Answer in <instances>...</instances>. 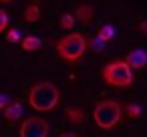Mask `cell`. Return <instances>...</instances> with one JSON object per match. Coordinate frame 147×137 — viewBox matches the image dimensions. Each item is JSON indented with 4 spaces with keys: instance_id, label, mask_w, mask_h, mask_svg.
Listing matches in <instances>:
<instances>
[{
    "instance_id": "6da1fadb",
    "label": "cell",
    "mask_w": 147,
    "mask_h": 137,
    "mask_svg": "<svg viewBox=\"0 0 147 137\" xmlns=\"http://www.w3.org/2000/svg\"><path fill=\"white\" fill-rule=\"evenodd\" d=\"M28 103L38 113L53 111L59 103V89L49 81H40L28 91Z\"/></svg>"
},
{
    "instance_id": "7a4b0ae2",
    "label": "cell",
    "mask_w": 147,
    "mask_h": 137,
    "mask_svg": "<svg viewBox=\"0 0 147 137\" xmlns=\"http://www.w3.org/2000/svg\"><path fill=\"white\" fill-rule=\"evenodd\" d=\"M103 81L109 87H117V89H125L133 85V69L129 67L127 61H111L103 67L101 71Z\"/></svg>"
},
{
    "instance_id": "3957f363",
    "label": "cell",
    "mask_w": 147,
    "mask_h": 137,
    "mask_svg": "<svg viewBox=\"0 0 147 137\" xmlns=\"http://www.w3.org/2000/svg\"><path fill=\"white\" fill-rule=\"evenodd\" d=\"M93 119L97 127H101L103 131H111L121 121V103L111 101V99L99 101L93 109Z\"/></svg>"
},
{
    "instance_id": "277c9868",
    "label": "cell",
    "mask_w": 147,
    "mask_h": 137,
    "mask_svg": "<svg viewBox=\"0 0 147 137\" xmlns=\"http://www.w3.org/2000/svg\"><path fill=\"white\" fill-rule=\"evenodd\" d=\"M87 51V38L81 34V32H71L67 36H63L59 43H57V53L61 59L69 61V63H75L79 61Z\"/></svg>"
},
{
    "instance_id": "5b68a950",
    "label": "cell",
    "mask_w": 147,
    "mask_h": 137,
    "mask_svg": "<svg viewBox=\"0 0 147 137\" xmlns=\"http://www.w3.org/2000/svg\"><path fill=\"white\" fill-rule=\"evenodd\" d=\"M20 137H47L49 135V123L42 117H30L20 125Z\"/></svg>"
},
{
    "instance_id": "8992f818",
    "label": "cell",
    "mask_w": 147,
    "mask_h": 137,
    "mask_svg": "<svg viewBox=\"0 0 147 137\" xmlns=\"http://www.w3.org/2000/svg\"><path fill=\"white\" fill-rule=\"evenodd\" d=\"M127 63H129L131 69H145L147 67V53L143 49H135V51L129 53Z\"/></svg>"
},
{
    "instance_id": "52a82bcc",
    "label": "cell",
    "mask_w": 147,
    "mask_h": 137,
    "mask_svg": "<svg viewBox=\"0 0 147 137\" xmlns=\"http://www.w3.org/2000/svg\"><path fill=\"white\" fill-rule=\"evenodd\" d=\"M22 115H24V109H22L20 103H8V105L4 107V117H6L8 121H18Z\"/></svg>"
},
{
    "instance_id": "ba28073f",
    "label": "cell",
    "mask_w": 147,
    "mask_h": 137,
    "mask_svg": "<svg viewBox=\"0 0 147 137\" xmlns=\"http://www.w3.org/2000/svg\"><path fill=\"white\" fill-rule=\"evenodd\" d=\"M22 18H24L26 22H38V20H40V6L36 4V0H34V2H30V4L24 8Z\"/></svg>"
},
{
    "instance_id": "9c48e42d",
    "label": "cell",
    "mask_w": 147,
    "mask_h": 137,
    "mask_svg": "<svg viewBox=\"0 0 147 137\" xmlns=\"http://www.w3.org/2000/svg\"><path fill=\"white\" fill-rule=\"evenodd\" d=\"M75 18H77V20H81L83 24H89V22L93 20V6H89V4L79 6V8H77V12H75Z\"/></svg>"
},
{
    "instance_id": "30bf717a",
    "label": "cell",
    "mask_w": 147,
    "mask_h": 137,
    "mask_svg": "<svg viewBox=\"0 0 147 137\" xmlns=\"http://www.w3.org/2000/svg\"><path fill=\"white\" fill-rule=\"evenodd\" d=\"M40 45H42V40H40L38 36H34V34H28V36H24V38H22V51H26V53L38 51V49H40Z\"/></svg>"
},
{
    "instance_id": "8fae6325",
    "label": "cell",
    "mask_w": 147,
    "mask_h": 137,
    "mask_svg": "<svg viewBox=\"0 0 147 137\" xmlns=\"http://www.w3.org/2000/svg\"><path fill=\"white\" fill-rule=\"evenodd\" d=\"M67 119H69L71 123L79 125V123L85 121V111L79 109V107H69V109H67Z\"/></svg>"
},
{
    "instance_id": "7c38bea8",
    "label": "cell",
    "mask_w": 147,
    "mask_h": 137,
    "mask_svg": "<svg viewBox=\"0 0 147 137\" xmlns=\"http://www.w3.org/2000/svg\"><path fill=\"white\" fill-rule=\"evenodd\" d=\"M105 43H107V40H103V38L97 34V36H93V38L87 40V49H91V51H95V53H103V51H105Z\"/></svg>"
},
{
    "instance_id": "4fadbf2b",
    "label": "cell",
    "mask_w": 147,
    "mask_h": 137,
    "mask_svg": "<svg viewBox=\"0 0 147 137\" xmlns=\"http://www.w3.org/2000/svg\"><path fill=\"white\" fill-rule=\"evenodd\" d=\"M115 26H111V24H103L101 28H99V36L103 38V40H111L113 36H115Z\"/></svg>"
},
{
    "instance_id": "5bb4252c",
    "label": "cell",
    "mask_w": 147,
    "mask_h": 137,
    "mask_svg": "<svg viewBox=\"0 0 147 137\" xmlns=\"http://www.w3.org/2000/svg\"><path fill=\"white\" fill-rule=\"evenodd\" d=\"M59 24H61V28L71 30V28H73V24H75V16H73V14H63V16H61V20H59Z\"/></svg>"
},
{
    "instance_id": "9a60e30c",
    "label": "cell",
    "mask_w": 147,
    "mask_h": 137,
    "mask_svg": "<svg viewBox=\"0 0 147 137\" xmlns=\"http://www.w3.org/2000/svg\"><path fill=\"white\" fill-rule=\"evenodd\" d=\"M6 40L14 45V43H18V40H22V32H20L18 28H10V30H8V34H6Z\"/></svg>"
},
{
    "instance_id": "2e32d148",
    "label": "cell",
    "mask_w": 147,
    "mask_h": 137,
    "mask_svg": "<svg viewBox=\"0 0 147 137\" xmlns=\"http://www.w3.org/2000/svg\"><path fill=\"white\" fill-rule=\"evenodd\" d=\"M127 115H129L131 119H137V117L141 115V105H137V103H129V105H127Z\"/></svg>"
},
{
    "instance_id": "e0dca14e",
    "label": "cell",
    "mask_w": 147,
    "mask_h": 137,
    "mask_svg": "<svg viewBox=\"0 0 147 137\" xmlns=\"http://www.w3.org/2000/svg\"><path fill=\"white\" fill-rule=\"evenodd\" d=\"M8 14L4 12V10H0V32H2V30H6L8 28Z\"/></svg>"
},
{
    "instance_id": "ac0fdd59",
    "label": "cell",
    "mask_w": 147,
    "mask_h": 137,
    "mask_svg": "<svg viewBox=\"0 0 147 137\" xmlns=\"http://www.w3.org/2000/svg\"><path fill=\"white\" fill-rule=\"evenodd\" d=\"M8 103H10V101H8V97H6V95H0V109H4Z\"/></svg>"
},
{
    "instance_id": "d6986e66",
    "label": "cell",
    "mask_w": 147,
    "mask_h": 137,
    "mask_svg": "<svg viewBox=\"0 0 147 137\" xmlns=\"http://www.w3.org/2000/svg\"><path fill=\"white\" fill-rule=\"evenodd\" d=\"M139 32H143V34H147V20H143V22H139Z\"/></svg>"
},
{
    "instance_id": "ffe728a7",
    "label": "cell",
    "mask_w": 147,
    "mask_h": 137,
    "mask_svg": "<svg viewBox=\"0 0 147 137\" xmlns=\"http://www.w3.org/2000/svg\"><path fill=\"white\" fill-rule=\"evenodd\" d=\"M59 137H79V135L77 133H61Z\"/></svg>"
},
{
    "instance_id": "44dd1931",
    "label": "cell",
    "mask_w": 147,
    "mask_h": 137,
    "mask_svg": "<svg viewBox=\"0 0 147 137\" xmlns=\"http://www.w3.org/2000/svg\"><path fill=\"white\" fill-rule=\"evenodd\" d=\"M0 2H12V0H0Z\"/></svg>"
}]
</instances>
